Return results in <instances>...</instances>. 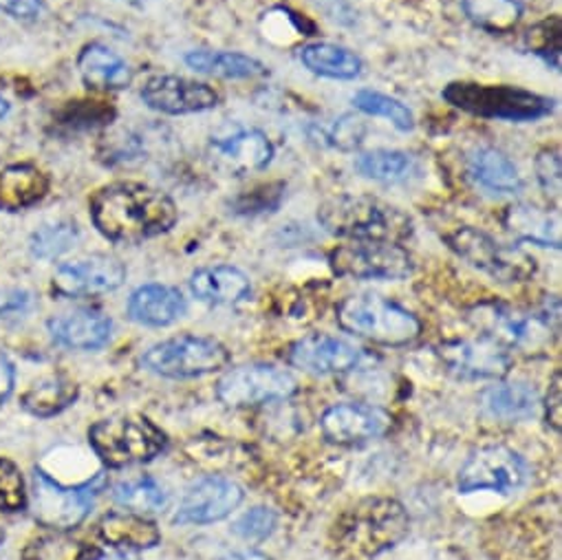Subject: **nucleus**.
I'll return each instance as SVG.
<instances>
[{"label": "nucleus", "instance_id": "4468645a", "mask_svg": "<svg viewBox=\"0 0 562 560\" xmlns=\"http://www.w3.org/2000/svg\"><path fill=\"white\" fill-rule=\"evenodd\" d=\"M126 267L109 254H93L65 262L54 273V292L67 299H93L122 288Z\"/></svg>", "mask_w": 562, "mask_h": 560}, {"label": "nucleus", "instance_id": "dca6fc26", "mask_svg": "<svg viewBox=\"0 0 562 560\" xmlns=\"http://www.w3.org/2000/svg\"><path fill=\"white\" fill-rule=\"evenodd\" d=\"M144 104L164 115H194L218 107V93L196 80L181 76H155L139 91Z\"/></svg>", "mask_w": 562, "mask_h": 560}, {"label": "nucleus", "instance_id": "3c124183", "mask_svg": "<svg viewBox=\"0 0 562 560\" xmlns=\"http://www.w3.org/2000/svg\"><path fill=\"white\" fill-rule=\"evenodd\" d=\"M95 560H142L135 551H128V549H117L113 553H106V556H98Z\"/></svg>", "mask_w": 562, "mask_h": 560}, {"label": "nucleus", "instance_id": "0eeeda50", "mask_svg": "<svg viewBox=\"0 0 562 560\" xmlns=\"http://www.w3.org/2000/svg\"><path fill=\"white\" fill-rule=\"evenodd\" d=\"M446 243L459 258L503 285L527 283L538 271V262L529 251L518 245L498 243L472 225L454 227L446 234Z\"/></svg>", "mask_w": 562, "mask_h": 560}, {"label": "nucleus", "instance_id": "b1692460", "mask_svg": "<svg viewBox=\"0 0 562 560\" xmlns=\"http://www.w3.org/2000/svg\"><path fill=\"white\" fill-rule=\"evenodd\" d=\"M78 71L82 82L93 91H122L133 82L131 65L111 47L89 43L78 56Z\"/></svg>", "mask_w": 562, "mask_h": 560}, {"label": "nucleus", "instance_id": "aec40b11", "mask_svg": "<svg viewBox=\"0 0 562 560\" xmlns=\"http://www.w3.org/2000/svg\"><path fill=\"white\" fill-rule=\"evenodd\" d=\"M210 146L218 166L236 177L260 172L273 159V144L258 128H234L212 137Z\"/></svg>", "mask_w": 562, "mask_h": 560}, {"label": "nucleus", "instance_id": "a19ab883", "mask_svg": "<svg viewBox=\"0 0 562 560\" xmlns=\"http://www.w3.org/2000/svg\"><path fill=\"white\" fill-rule=\"evenodd\" d=\"M285 197L283 183H267L258 186L251 192H243L234 201V212L238 214H260V212H273L280 201Z\"/></svg>", "mask_w": 562, "mask_h": 560}, {"label": "nucleus", "instance_id": "7ed1b4c3", "mask_svg": "<svg viewBox=\"0 0 562 560\" xmlns=\"http://www.w3.org/2000/svg\"><path fill=\"white\" fill-rule=\"evenodd\" d=\"M318 223L338 238L356 243H404L413 219L397 205L371 194H338L321 203Z\"/></svg>", "mask_w": 562, "mask_h": 560}, {"label": "nucleus", "instance_id": "f257e3e1", "mask_svg": "<svg viewBox=\"0 0 562 560\" xmlns=\"http://www.w3.org/2000/svg\"><path fill=\"white\" fill-rule=\"evenodd\" d=\"M95 229L111 243L139 245L170 232L179 221L177 203L161 190L115 181L102 186L89 201Z\"/></svg>", "mask_w": 562, "mask_h": 560}, {"label": "nucleus", "instance_id": "2f4dec72", "mask_svg": "<svg viewBox=\"0 0 562 560\" xmlns=\"http://www.w3.org/2000/svg\"><path fill=\"white\" fill-rule=\"evenodd\" d=\"M356 170L371 181L395 186V183H406L417 175V161L413 155L404 150H371L364 153L356 159Z\"/></svg>", "mask_w": 562, "mask_h": 560}, {"label": "nucleus", "instance_id": "a18cd8bd", "mask_svg": "<svg viewBox=\"0 0 562 560\" xmlns=\"http://www.w3.org/2000/svg\"><path fill=\"white\" fill-rule=\"evenodd\" d=\"M362 139H364V124H362V120L351 117V115H345L329 133L331 146H336L340 150H356L362 144Z\"/></svg>", "mask_w": 562, "mask_h": 560}, {"label": "nucleus", "instance_id": "de8ad7c7", "mask_svg": "<svg viewBox=\"0 0 562 560\" xmlns=\"http://www.w3.org/2000/svg\"><path fill=\"white\" fill-rule=\"evenodd\" d=\"M544 419L555 433L560 430V422H562V376H560V371L553 376V382H551L549 393H547Z\"/></svg>", "mask_w": 562, "mask_h": 560}, {"label": "nucleus", "instance_id": "49530a36", "mask_svg": "<svg viewBox=\"0 0 562 560\" xmlns=\"http://www.w3.org/2000/svg\"><path fill=\"white\" fill-rule=\"evenodd\" d=\"M43 10V0H0V12L19 21H34Z\"/></svg>", "mask_w": 562, "mask_h": 560}, {"label": "nucleus", "instance_id": "20e7f679", "mask_svg": "<svg viewBox=\"0 0 562 560\" xmlns=\"http://www.w3.org/2000/svg\"><path fill=\"white\" fill-rule=\"evenodd\" d=\"M441 98L474 117L503 120V122H536L553 111V100L533 91L512 85H483V82H450Z\"/></svg>", "mask_w": 562, "mask_h": 560}, {"label": "nucleus", "instance_id": "ddd939ff", "mask_svg": "<svg viewBox=\"0 0 562 560\" xmlns=\"http://www.w3.org/2000/svg\"><path fill=\"white\" fill-rule=\"evenodd\" d=\"M527 466L518 452L505 446H487L470 455L459 470V492L492 490L507 494L525 483Z\"/></svg>", "mask_w": 562, "mask_h": 560}, {"label": "nucleus", "instance_id": "ea45409f", "mask_svg": "<svg viewBox=\"0 0 562 560\" xmlns=\"http://www.w3.org/2000/svg\"><path fill=\"white\" fill-rule=\"evenodd\" d=\"M30 505V492L21 468L0 457V512H21Z\"/></svg>", "mask_w": 562, "mask_h": 560}, {"label": "nucleus", "instance_id": "6ab92c4d", "mask_svg": "<svg viewBox=\"0 0 562 560\" xmlns=\"http://www.w3.org/2000/svg\"><path fill=\"white\" fill-rule=\"evenodd\" d=\"M243 503V490L229 479L207 477L196 481L183 496L175 523L207 525L227 518Z\"/></svg>", "mask_w": 562, "mask_h": 560}, {"label": "nucleus", "instance_id": "37998d69", "mask_svg": "<svg viewBox=\"0 0 562 560\" xmlns=\"http://www.w3.org/2000/svg\"><path fill=\"white\" fill-rule=\"evenodd\" d=\"M276 514L269 507H251L249 512H245L232 527V531L249 542H260L267 536H271V531L276 529Z\"/></svg>", "mask_w": 562, "mask_h": 560}, {"label": "nucleus", "instance_id": "c9c22d12", "mask_svg": "<svg viewBox=\"0 0 562 560\" xmlns=\"http://www.w3.org/2000/svg\"><path fill=\"white\" fill-rule=\"evenodd\" d=\"M353 107L364 113V115H371V117H382L386 120L389 124H393L400 133H411L415 128V115L413 111L391 98V96H384L380 91H369V89H362L353 96Z\"/></svg>", "mask_w": 562, "mask_h": 560}, {"label": "nucleus", "instance_id": "f8f14e48", "mask_svg": "<svg viewBox=\"0 0 562 560\" xmlns=\"http://www.w3.org/2000/svg\"><path fill=\"white\" fill-rule=\"evenodd\" d=\"M296 389V378L285 369L273 365H243L218 380L216 397L229 408H249L288 400Z\"/></svg>", "mask_w": 562, "mask_h": 560}, {"label": "nucleus", "instance_id": "9d476101", "mask_svg": "<svg viewBox=\"0 0 562 560\" xmlns=\"http://www.w3.org/2000/svg\"><path fill=\"white\" fill-rule=\"evenodd\" d=\"M474 325L505 349H538L549 343L551 336L558 332V307L551 312L544 305L538 314L512 310L505 305H485L476 310L472 316Z\"/></svg>", "mask_w": 562, "mask_h": 560}, {"label": "nucleus", "instance_id": "58836bf2", "mask_svg": "<svg viewBox=\"0 0 562 560\" xmlns=\"http://www.w3.org/2000/svg\"><path fill=\"white\" fill-rule=\"evenodd\" d=\"M525 47L540 56L549 67L560 69L562 54V25L558 16H551L525 34Z\"/></svg>", "mask_w": 562, "mask_h": 560}, {"label": "nucleus", "instance_id": "a878e982", "mask_svg": "<svg viewBox=\"0 0 562 560\" xmlns=\"http://www.w3.org/2000/svg\"><path fill=\"white\" fill-rule=\"evenodd\" d=\"M503 225L516 238L560 249V214L551 208H538L531 203H516L505 208Z\"/></svg>", "mask_w": 562, "mask_h": 560}, {"label": "nucleus", "instance_id": "4c0bfd02", "mask_svg": "<svg viewBox=\"0 0 562 560\" xmlns=\"http://www.w3.org/2000/svg\"><path fill=\"white\" fill-rule=\"evenodd\" d=\"M113 499L117 505L133 512H157L168 503V494L153 477H139L115 485Z\"/></svg>", "mask_w": 562, "mask_h": 560}, {"label": "nucleus", "instance_id": "f03ea898", "mask_svg": "<svg viewBox=\"0 0 562 560\" xmlns=\"http://www.w3.org/2000/svg\"><path fill=\"white\" fill-rule=\"evenodd\" d=\"M408 529L411 516L400 501L373 496L347 507L336 518L329 540L345 560H371L402 542Z\"/></svg>", "mask_w": 562, "mask_h": 560}, {"label": "nucleus", "instance_id": "603ef678", "mask_svg": "<svg viewBox=\"0 0 562 560\" xmlns=\"http://www.w3.org/2000/svg\"><path fill=\"white\" fill-rule=\"evenodd\" d=\"M8 113H10V102L3 96H0V120H5Z\"/></svg>", "mask_w": 562, "mask_h": 560}, {"label": "nucleus", "instance_id": "423d86ee", "mask_svg": "<svg viewBox=\"0 0 562 560\" xmlns=\"http://www.w3.org/2000/svg\"><path fill=\"white\" fill-rule=\"evenodd\" d=\"M89 444L106 468H126L159 457L166 446V433L142 415H120L91 426Z\"/></svg>", "mask_w": 562, "mask_h": 560}, {"label": "nucleus", "instance_id": "5701e85b", "mask_svg": "<svg viewBox=\"0 0 562 560\" xmlns=\"http://www.w3.org/2000/svg\"><path fill=\"white\" fill-rule=\"evenodd\" d=\"M128 318L144 327H170L188 312V303L177 288L142 285L128 299Z\"/></svg>", "mask_w": 562, "mask_h": 560}, {"label": "nucleus", "instance_id": "c03bdc74", "mask_svg": "<svg viewBox=\"0 0 562 560\" xmlns=\"http://www.w3.org/2000/svg\"><path fill=\"white\" fill-rule=\"evenodd\" d=\"M36 301L25 290H8L0 292V321L16 323L32 314Z\"/></svg>", "mask_w": 562, "mask_h": 560}, {"label": "nucleus", "instance_id": "8fccbe9b", "mask_svg": "<svg viewBox=\"0 0 562 560\" xmlns=\"http://www.w3.org/2000/svg\"><path fill=\"white\" fill-rule=\"evenodd\" d=\"M216 560H271L267 553L262 551H254V549H243V551H229L218 556Z\"/></svg>", "mask_w": 562, "mask_h": 560}, {"label": "nucleus", "instance_id": "79ce46f5", "mask_svg": "<svg viewBox=\"0 0 562 560\" xmlns=\"http://www.w3.org/2000/svg\"><path fill=\"white\" fill-rule=\"evenodd\" d=\"M536 181L549 199H560L562 190V168H560V150L555 146H547L536 155L533 161Z\"/></svg>", "mask_w": 562, "mask_h": 560}, {"label": "nucleus", "instance_id": "e433bc0d", "mask_svg": "<svg viewBox=\"0 0 562 560\" xmlns=\"http://www.w3.org/2000/svg\"><path fill=\"white\" fill-rule=\"evenodd\" d=\"M80 240V229L74 221H58L38 227L30 238V251L34 258L54 260L69 249H74Z\"/></svg>", "mask_w": 562, "mask_h": 560}, {"label": "nucleus", "instance_id": "cd10ccee", "mask_svg": "<svg viewBox=\"0 0 562 560\" xmlns=\"http://www.w3.org/2000/svg\"><path fill=\"white\" fill-rule=\"evenodd\" d=\"M98 534L102 542L115 549H150L159 545L161 531L155 520L144 518L137 512H111L98 523Z\"/></svg>", "mask_w": 562, "mask_h": 560}, {"label": "nucleus", "instance_id": "c85d7f7f", "mask_svg": "<svg viewBox=\"0 0 562 560\" xmlns=\"http://www.w3.org/2000/svg\"><path fill=\"white\" fill-rule=\"evenodd\" d=\"M186 65L196 74L221 80H258L269 76V69L260 60L238 52L194 49L186 56Z\"/></svg>", "mask_w": 562, "mask_h": 560}, {"label": "nucleus", "instance_id": "72a5a7b5", "mask_svg": "<svg viewBox=\"0 0 562 560\" xmlns=\"http://www.w3.org/2000/svg\"><path fill=\"white\" fill-rule=\"evenodd\" d=\"M483 408L498 419H527L538 408V395L529 384H496L481 395Z\"/></svg>", "mask_w": 562, "mask_h": 560}, {"label": "nucleus", "instance_id": "4be33fe9", "mask_svg": "<svg viewBox=\"0 0 562 560\" xmlns=\"http://www.w3.org/2000/svg\"><path fill=\"white\" fill-rule=\"evenodd\" d=\"M190 292L212 307H227L245 301L251 292L249 276L234 265L201 267L190 276Z\"/></svg>", "mask_w": 562, "mask_h": 560}, {"label": "nucleus", "instance_id": "c756f323", "mask_svg": "<svg viewBox=\"0 0 562 560\" xmlns=\"http://www.w3.org/2000/svg\"><path fill=\"white\" fill-rule=\"evenodd\" d=\"M299 58L312 74L329 80H356L364 69V63L356 52L334 43L305 45L301 47Z\"/></svg>", "mask_w": 562, "mask_h": 560}, {"label": "nucleus", "instance_id": "2eb2a0df", "mask_svg": "<svg viewBox=\"0 0 562 560\" xmlns=\"http://www.w3.org/2000/svg\"><path fill=\"white\" fill-rule=\"evenodd\" d=\"M437 354L448 371L463 380H501L512 369L509 349L487 336L443 343Z\"/></svg>", "mask_w": 562, "mask_h": 560}, {"label": "nucleus", "instance_id": "864d4df0", "mask_svg": "<svg viewBox=\"0 0 562 560\" xmlns=\"http://www.w3.org/2000/svg\"><path fill=\"white\" fill-rule=\"evenodd\" d=\"M3 540H5V529L0 527V545H3Z\"/></svg>", "mask_w": 562, "mask_h": 560}, {"label": "nucleus", "instance_id": "f704fd0d", "mask_svg": "<svg viewBox=\"0 0 562 560\" xmlns=\"http://www.w3.org/2000/svg\"><path fill=\"white\" fill-rule=\"evenodd\" d=\"M95 547L71 536L69 531L54 529L52 534L36 536L27 542L21 553V560H91Z\"/></svg>", "mask_w": 562, "mask_h": 560}, {"label": "nucleus", "instance_id": "6e6552de", "mask_svg": "<svg viewBox=\"0 0 562 560\" xmlns=\"http://www.w3.org/2000/svg\"><path fill=\"white\" fill-rule=\"evenodd\" d=\"M229 351L207 336H177L150 347L142 365L164 378L188 380L218 373L229 365Z\"/></svg>", "mask_w": 562, "mask_h": 560}, {"label": "nucleus", "instance_id": "a211bd4d", "mask_svg": "<svg viewBox=\"0 0 562 560\" xmlns=\"http://www.w3.org/2000/svg\"><path fill=\"white\" fill-rule=\"evenodd\" d=\"M362 349L349 340L329 334H310L296 340L288 351V362L314 376H336L356 369Z\"/></svg>", "mask_w": 562, "mask_h": 560}, {"label": "nucleus", "instance_id": "412c9836", "mask_svg": "<svg viewBox=\"0 0 562 560\" xmlns=\"http://www.w3.org/2000/svg\"><path fill=\"white\" fill-rule=\"evenodd\" d=\"M49 334L56 345L74 351H98L113 336V321L98 310H76L49 321Z\"/></svg>", "mask_w": 562, "mask_h": 560}, {"label": "nucleus", "instance_id": "09e8293b", "mask_svg": "<svg viewBox=\"0 0 562 560\" xmlns=\"http://www.w3.org/2000/svg\"><path fill=\"white\" fill-rule=\"evenodd\" d=\"M14 382H16L14 365L3 351H0V404H3L12 395Z\"/></svg>", "mask_w": 562, "mask_h": 560}, {"label": "nucleus", "instance_id": "9b49d317", "mask_svg": "<svg viewBox=\"0 0 562 560\" xmlns=\"http://www.w3.org/2000/svg\"><path fill=\"white\" fill-rule=\"evenodd\" d=\"M336 276L351 280H404L415 271V260L397 243H351L329 251Z\"/></svg>", "mask_w": 562, "mask_h": 560}, {"label": "nucleus", "instance_id": "393cba45", "mask_svg": "<svg viewBox=\"0 0 562 560\" xmlns=\"http://www.w3.org/2000/svg\"><path fill=\"white\" fill-rule=\"evenodd\" d=\"M49 192V177L34 164H12L0 168V212H21Z\"/></svg>", "mask_w": 562, "mask_h": 560}, {"label": "nucleus", "instance_id": "39448f33", "mask_svg": "<svg viewBox=\"0 0 562 560\" xmlns=\"http://www.w3.org/2000/svg\"><path fill=\"white\" fill-rule=\"evenodd\" d=\"M336 321L347 334L382 347H404L422 334V323L413 312L378 294L345 299L338 305Z\"/></svg>", "mask_w": 562, "mask_h": 560}, {"label": "nucleus", "instance_id": "7c9ffc66", "mask_svg": "<svg viewBox=\"0 0 562 560\" xmlns=\"http://www.w3.org/2000/svg\"><path fill=\"white\" fill-rule=\"evenodd\" d=\"M80 389L63 376H49L34 382L21 397V406L34 417H54L78 402Z\"/></svg>", "mask_w": 562, "mask_h": 560}, {"label": "nucleus", "instance_id": "f3484780", "mask_svg": "<svg viewBox=\"0 0 562 560\" xmlns=\"http://www.w3.org/2000/svg\"><path fill=\"white\" fill-rule=\"evenodd\" d=\"M393 428V415L371 404H336L325 411L321 430L329 444L356 446L384 437Z\"/></svg>", "mask_w": 562, "mask_h": 560}, {"label": "nucleus", "instance_id": "473e14b6", "mask_svg": "<svg viewBox=\"0 0 562 560\" xmlns=\"http://www.w3.org/2000/svg\"><path fill=\"white\" fill-rule=\"evenodd\" d=\"M461 10L474 27L492 36L509 34L522 19L518 0H461Z\"/></svg>", "mask_w": 562, "mask_h": 560}, {"label": "nucleus", "instance_id": "bb28decb", "mask_svg": "<svg viewBox=\"0 0 562 560\" xmlns=\"http://www.w3.org/2000/svg\"><path fill=\"white\" fill-rule=\"evenodd\" d=\"M468 175L476 186L492 194H518L522 179L516 164L498 148L481 146L468 159Z\"/></svg>", "mask_w": 562, "mask_h": 560}, {"label": "nucleus", "instance_id": "1a4fd4ad", "mask_svg": "<svg viewBox=\"0 0 562 560\" xmlns=\"http://www.w3.org/2000/svg\"><path fill=\"white\" fill-rule=\"evenodd\" d=\"M102 485V474L80 485H63L43 470H36L30 501L34 518L45 527L67 531L87 518Z\"/></svg>", "mask_w": 562, "mask_h": 560}]
</instances>
